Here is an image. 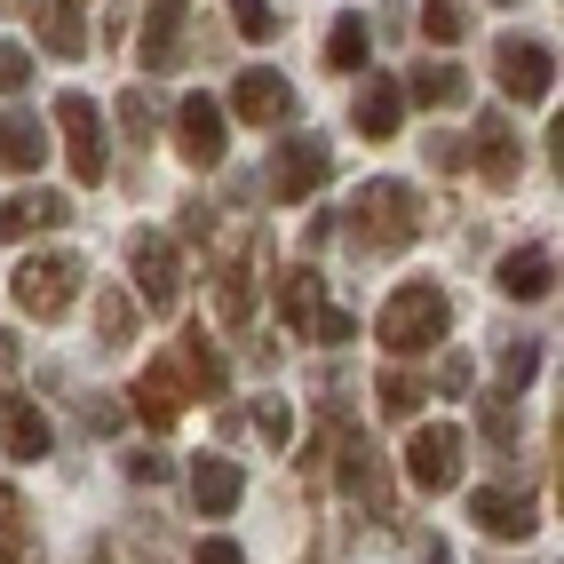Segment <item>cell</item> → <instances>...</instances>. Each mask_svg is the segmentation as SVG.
I'll return each mask as SVG.
<instances>
[{"instance_id": "obj_37", "label": "cell", "mask_w": 564, "mask_h": 564, "mask_svg": "<svg viewBox=\"0 0 564 564\" xmlns=\"http://www.w3.org/2000/svg\"><path fill=\"white\" fill-rule=\"evenodd\" d=\"M17 373H24V343L9 326H0V405H9V390H17Z\"/></svg>"}, {"instance_id": "obj_10", "label": "cell", "mask_w": 564, "mask_h": 564, "mask_svg": "<svg viewBox=\"0 0 564 564\" xmlns=\"http://www.w3.org/2000/svg\"><path fill=\"white\" fill-rule=\"evenodd\" d=\"M326 175H334V152L318 135H294V143H279V160H271V192L279 199H311Z\"/></svg>"}, {"instance_id": "obj_28", "label": "cell", "mask_w": 564, "mask_h": 564, "mask_svg": "<svg viewBox=\"0 0 564 564\" xmlns=\"http://www.w3.org/2000/svg\"><path fill=\"white\" fill-rule=\"evenodd\" d=\"M32 549V524H24V494H17V485H0V556H24Z\"/></svg>"}, {"instance_id": "obj_5", "label": "cell", "mask_w": 564, "mask_h": 564, "mask_svg": "<svg viewBox=\"0 0 564 564\" xmlns=\"http://www.w3.org/2000/svg\"><path fill=\"white\" fill-rule=\"evenodd\" d=\"M128 262H135V286H143V303H152V311H175L183 303V254H175L167 231H135Z\"/></svg>"}, {"instance_id": "obj_9", "label": "cell", "mask_w": 564, "mask_h": 564, "mask_svg": "<svg viewBox=\"0 0 564 564\" xmlns=\"http://www.w3.org/2000/svg\"><path fill=\"white\" fill-rule=\"evenodd\" d=\"M469 160H477V175L494 183V192H509V183L524 175V143H517V128L501 120V111H485V120H477V135H469Z\"/></svg>"}, {"instance_id": "obj_18", "label": "cell", "mask_w": 564, "mask_h": 564, "mask_svg": "<svg viewBox=\"0 0 564 564\" xmlns=\"http://www.w3.org/2000/svg\"><path fill=\"white\" fill-rule=\"evenodd\" d=\"M175 373H183V390H199V398H223L231 390V373H223V350H215V334L207 326H183V343H175Z\"/></svg>"}, {"instance_id": "obj_17", "label": "cell", "mask_w": 564, "mask_h": 564, "mask_svg": "<svg viewBox=\"0 0 564 564\" xmlns=\"http://www.w3.org/2000/svg\"><path fill=\"white\" fill-rule=\"evenodd\" d=\"M239 494H247L239 462H223V454H199V462H192V509H199V517H231Z\"/></svg>"}, {"instance_id": "obj_11", "label": "cell", "mask_w": 564, "mask_h": 564, "mask_svg": "<svg viewBox=\"0 0 564 564\" xmlns=\"http://www.w3.org/2000/svg\"><path fill=\"white\" fill-rule=\"evenodd\" d=\"M175 152L192 167H215L223 160V104L215 96H183L175 104Z\"/></svg>"}, {"instance_id": "obj_42", "label": "cell", "mask_w": 564, "mask_h": 564, "mask_svg": "<svg viewBox=\"0 0 564 564\" xmlns=\"http://www.w3.org/2000/svg\"><path fill=\"white\" fill-rule=\"evenodd\" d=\"M437 390H469V358H445L437 366Z\"/></svg>"}, {"instance_id": "obj_21", "label": "cell", "mask_w": 564, "mask_h": 564, "mask_svg": "<svg viewBox=\"0 0 564 564\" xmlns=\"http://www.w3.org/2000/svg\"><path fill=\"white\" fill-rule=\"evenodd\" d=\"M279 311L294 334H311V318L326 311V279L311 271V262H294V271H279Z\"/></svg>"}, {"instance_id": "obj_3", "label": "cell", "mask_w": 564, "mask_h": 564, "mask_svg": "<svg viewBox=\"0 0 564 564\" xmlns=\"http://www.w3.org/2000/svg\"><path fill=\"white\" fill-rule=\"evenodd\" d=\"M9 294H17L24 318H64L72 294H80V254H32V262H17Z\"/></svg>"}, {"instance_id": "obj_23", "label": "cell", "mask_w": 564, "mask_h": 564, "mask_svg": "<svg viewBox=\"0 0 564 564\" xmlns=\"http://www.w3.org/2000/svg\"><path fill=\"white\" fill-rule=\"evenodd\" d=\"M41 160H48V135H41V120H32V111H0V167L32 175Z\"/></svg>"}, {"instance_id": "obj_30", "label": "cell", "mask_w": 564, "mask_h": 564, "mask_svg": "<svg viewBox=\"0 0 564 564\" xmlns=\"http://www.w3.org/2000/svg\"><path fill=\"white\" fill-rule=\"evenodd\" d=\"M373 398H382L390 422H413V413H422V382H413V373H382V382H373Z\"/></svg>"}, {"instance_id": "obj_15", "label": "cell", "mask_w": 564, "mask_h": 564, "mask_svg": "<svg viewBox=\"0 0 564 564\" xmlns=\"http://www.w3.org/2000/svg\"><path fill=\"white\" fill-rule=\"evenodd\" d=\"M350 120H358V135L390 143V135H398V120H405V88H398V80H382V72H366V80H358V104H350Z\"/></svg>"}, {"instance_id": "obj_34", "label": "cell", "mask_w": 564, "mask_h": 564, "mask_svg": "<svg viewBox=\"0 0 564 564\" xmlns=\"http://www.w3.org/2000/svg\"><path fill=\"white\" fill-rule=\"evenodd\" d=\"M120 128H128L135 143H152V128H160V104L143 96V88H128V96H120Z\"/></svg>"}, {"instance_id": "obj_8", "label": "cell", "mask_w": 564, "mask_h": 564, "mask_svg": "<svg viewBox=\"0 0 564 564\" xmlns=\"http://www.w3.org/2000/svg\"><path fill=\"white\" fill-rule=\"evenodd\" d=\"M231 111H239L247 128H279L286 111H294V88H286V72H271V64L239 72V80H231Z\"/></svg>"}, {"instance_id": "obj_29", "label": "cell", "mask_w": 564, "mask_h": 564, "mask_svg": "<svg viewBox=\"0 0 564 564\" xmlns=\"http://www.w3.org/2000/svg\"><path fill=\"white\" fill-rule=\"evenodd\" d=\"M223 9H231L239 41H279V9H271V0H223Z\"/></svg>"}, {"instance_id": "obj_27", "label": "cell", "mask_w": 564, "mask_h": 564, "mask_svg": "<svg viewBox=\"0 0 564 564\" xmlns=\"http://www.w3.org/2000/svg\"><path fill=\"white\" fill-rule=\"evenodd\" d=\"M128 334H135V303H128L120 286H104V294H96V343H104V350H120Z\"/></svg>"}, {"instance_id": "obj_7", "label": "cell", "mask_w": 564, "mask_h": 564, "mask_svg": "<svg viewBox=\"0 0 564 564\" xmlns=\"http://www.w3.org/2000/svg\"><path fill=\"white\" fill-rule=\"evenodd\" d=\"M56 128H64V160L80 183H104V120L88 96H56Z\"/></svg>"}, {"instance_id": "obj_33", "label": "cell", "mask_w": 564, "mask_h": 564, "mask_svg": "<svg viewBox=\"0 0 564 564\" xmlns=\"http://www.w3.org/2000/svg\"><path fill=\"white\" fill-rule=\"evenodd\" d=\"M533 373H541V343H533V334H517V343L501 350V382H509V390H524Z\"/></svg>"}, {"instance_id": "obj_41", "label": "cell", "mask_w": 564, "mask_h": 564, "mask_svg": "<svg viewBox=\"0 0 564 564\" xmlns=\"http://www.w3.org/2000/svg\"><path fill=\"white\" fill-rule=\"evenodd\" d=\"M199 564H247V556H239L231 541H223V533H215V541H199Z\"/></svg>"}, {"instance_id": "obj_35", "label": "cell", "mask_w": 564, "mask_h": 564, "mask_svg": "<svg viewBox=\"0 0 564 564\" xmlns=\"http://www.w3.org/2000/svg\"><path fill=\"white\" fill-rule=\"evenodd\" d=\"M254 430H262V445H294V405L286 398H262L254 405Z\"/></svg>"}, {"instance_id": "obj_40", "label": "cell", "mask_w": 564, "mask_h": 564, "mask_svg": "<svg viewBox=\"0 0 564 564\" xmlns=\"http://www.w3.org/2000/svg\"><path fill=\"white\" fill-rule=\"evenodd\" d=\"M128 477H135V485H160V477H167V462H160V454H135V462H128Z\"/></svg>"}, {"instance_id": "obj_6", "label": "cell", "mask_w": 564, "mask_h": 564, "mask_svg": "<svg viewBox=\"0 0 564 564\" xmlns=\"http://www.w3.org/2000/svg\"><path fill=\"white\" fill-rule=\"evenodd\" d=\"M494 80H501L517 104H549V88H556V56H549L541 41H501V48H494Z\"/></svg>"}, {"instance_id": "obj_13", "label": "cell", "mask_w": 564, "mask_h": 564, "mask_svg": "<svg viewBox=\"0 0 564 564\" xmlns=\"http://www.w3.org/2000/svg\"><path fill=\"white\" fill-rule=\"evenodd\" d=\"M183 398H192V390H183V373H175L167 358H152V366L135 373V398H128V405H135L152 430H175V422H183Z\"/></svg>"}, {"instance_id": "obj_16", "label": "cell", "mask_w": 564, "mask_h": 564, "mask_svg": "<svg viewBox=\"0 0 564 564\" xmlns=\"http://www.w3.org/2000/svg\"><path fill=\"white\" fill-rule=\"evenodd\" d=\"M56 223H72L64 192H9L0 199V239H32V231H56Z\"/></svg>"}, {"instance_id": "obj_25", "label": "cell", "mask_w": 564, "mask_h": 564, "mask_svg": "<svg viewBox=\"0 0 564 564\" xmlns=\"http://www.w3.org/2000/svg\"><path fill=\"white\" fill-rule=\"evenodd\" d=\"M343 485L358 501H382V454H373L366 437H343Z\"/></svg>"}, {"instance_id": "obj_31", "label": "cell", "mask_w": 564, "mask_h": 564, "mask_svg": "<svg viewBox=\"0 0 564 564\" xmlns=\"http://www.w3.org/2000/svg\"><path fill=\"white\" fill-rule=\"evenodd\" d=\"M422 32H430L437 48H454L462 32H469V9H462V0H430V9H422Z\"/></svg>"}, {"instance_id": "obj_12", "label": "cell", "mask_w": 564, "mask_h": 564, "mask_svg": "<svg viewBox=\"0 0 564 564\" xmlns=\"http://www.w3.org/2000/svg\"><path fill=\"white\" fill-rule=\"evenodd\" d=\"M469 524L494 541H524L533 533V494H509V485H485V494H469Z\"/></svg>"}, {"instance_id": "obj_14", "label": "cell", "mask_w": 564, "mask_h": 564, "mask_svg": "<svg viewBox=\"0 0 564 564\" xmlns=\"http://www.w3.org/2000/svg\"><path fill=\"white\" fill-rule=\"evenodd\" d=\"M135 24H143V41H135L143 48V72H167L183 56V24H192V9H183V0H152Z\"/></svg>"}, {"instance_id": "obj_26", "label": "cell", "mask_w": 564, "mask_h": 564, "mask_svg": "<svg viewBox=\"0 0 564 564\" xmlns=\"http://www.w3.org/2000/svg\"><path fill=\"white\" fill-rule=\"evenodd\" d=\"M366 56H373V32H366V17H343L326 32V64L334 72H366Z\"/></svg>"}, {"instance_id": "obj_1", "label": "cell", "mask_w": 564, "mask_h": 564, "mask_svg": "<svg viewBox=\"0 0 564 564\" xmlns=\"http://www.w3.org/2000/svg\"><path fill=\"white\" fill-rule=\"evenodd\" d=\"M350 231H358L366 247H382V254L413 247V239H422V199H413V183H398V175L358 183V199H350Z\"/></svg>"}, {"instance_id": "obj_20", "label": "cell", "mask_w": 564, "mask_h": 564, "mask_svg": "<svg viewBox=\"0 0 564 564\" xmlns=\"http://www.w3.org/2000/svg\"><path fill=\"white\" fill-rule=\"evenodd\" d=\"M32 32H41V48L48 56H88V32H80V9L72 0H32Z\"/></svg>"}, {"instance_id": "obj_32", "label": "cell", "mask_w": 564, "mask_h": 564, "mask_svg": "<svg viewBox=\"0 0 564 564\" xmlns=\"http://www.w3.org/2000/svg\"><path fill=\"white\" fill-rule=\"evenodd\" d=\"M215 303H223V318H247V311H254V279H247V262H239V271L223 262V279H215Z\"/></svg>"}, {"instance_id": "obj_38", "label": "cell", "mask_w": 564, "mask_h": 564, "mask_svg": "<svg viewBox=\"0 0 564 564\" xmlns=\"http://www.w3.org/2000/svg\"><path fill=\"white\" fill-rule=\"evenodd\" d=\"M24 80H32V56H24V48H9V41H0V96H17Z\"/></svg>"}, {"instance_id": "obj_43", "label": "cell", "mask_w": 564, "mask_h": 564, "mask_svg": "<svg viewBox=\"0 0 564 564\" xmlns=\"http://www.w3.org/2000/svg\"><path fill=\"white\" fill-rule=\"evenodd\" d=\"M422 564H454V549H445V541H422Z\"/></svg>"}, {"instance_id": "obj_36", "label": "cell", "mask_w": 564, "mask_h": 564, "mask_svg": "<svg viewBox=\"0 0 564 564\" xmlns=\"http://www.w3.org/2000/svg\"><path fill=\"white\" fill-rule=\"evenodd\" d=\"M350 334H358V318H350V311H334V303L311 318V343H350Z\"/></svg>"}, {"instance_id": "obj_4", "label": "cell", "mask_w": 564, "mask_h": 564, "mask_svg": "<svg viewBox=\"0 0 564 564\" xmlns=\"http://www.w3.org/2000/svg\"><path fill=\"white\" fill-rule=\"evenodd\" d=\"M405 485L413 494H454L462 485V430H445V422H422L405 445Z\"/></svg>"}, {"instance_id": "obj_19", "label": "cell", "mask_w": 564, "mask_h": 564, "mask_svg": "<svg viewBox=\"0 0 564 564\" xmlns=\"http://www.w3.org/2000/svg\"><path fill=\"white\" fill-rule=\"evenodd\" d=\"M501 294L509 303H541V294H556V254L549 247H517V254H501Z\"/></svg>"}, {"instance_id": "obj_24", "label": "cell", "mask_w": 564, "mask_h": 564, "mask_svg": "<svg viewBox=\"0 0 564 564\" xmlns=\"http://www.w3.org/2000/svg\"><path fill=\"white\" fill-rule=\"evenodd\" d=\"M405 96H422V104H437V111H454L462 96H469V80H462V72L454 64H422V72H413V80H398Z\"/></svg>"}, {"instance_id": "obj_39", "label": "cell", "mask_w": 564, "mask_h": 564, "mask_svg": "<svg viewBox=\"0 0 564 564\" xmlns=\"http://www.w3.org/2000/svg\"><path fill=\"white\" fill-rule=\"evenodd\" d=\"M120 422H128V413H120V398H96V405H88V430H96V437H111Z\"/></svg>"}, {"instance_id": "obj_22", "label": "cell", "mask_w": 564, "mask_h": 564, "mask_svg": "<svg viewBox=\"0 0 564 564\" xmlns=\"http://www.w3.org/2000/svg\"><path fill=\"white\" fill-rule=\"evenodd\" d=\"M0 445H9V462H41L48 454V413L41 405H0Z\"/></svg>"}, {"instance_id": "obj_2", "label": "cell", "mask_w": 564, "mask_h": 564, "mask_svg": "<svg viewBox=\"0 0 564 564\" xmlns=\"http://www.w3.org/2000/svg\"><path fill=\"white\" fill-rule=\"evenodd\" d=\"M445 326H454V303H445V286H430V279H413V286H398L390 303H382V350H398V358H422V350H437L445 343Z\"/></svg>"}, {"instance_id": "obj_44", "label": "cell", "mask_w": 564, "mask_h": 564, "mask_svg": "<svg viewBox=\"0 0 564 564\" xmlns=\"http://www.w3.org/2000/svg\"><path fill=\"white\" fill-rule=\"evenodd\" d=\"M494 9H517V0H494Z\"/></svg>"}]
</instances>
